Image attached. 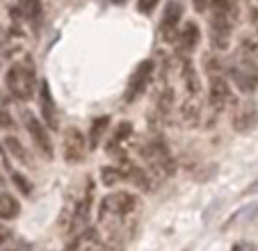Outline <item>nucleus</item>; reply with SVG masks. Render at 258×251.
<instances>
[{
    "label": "nucleus",
    "instance_id": "ddd939ff",
    "mask_svg": "<svg viewBox=\"0 0 258 251\" xmlns=\"http://www.w3.org/2000/svg\"><path fill=\"white\" fill-rule=\"evenodd\" d=\"M199 39H201V32L199 28H197V23H185L183 25V30L178 32V48L180 53H190V50H195L197 46H199Z\"/></svg>",
    "mask_w": 258,
    "mask_h": 251
},
{
    "label": "nucleus",
    "instance_id": "6ab92c4d",
    "mask_svg": "<svg viewBox=\"0 0 258 251\" xmlns=\"http://www.w3.org/2000/svg\"><path fill=\"white\" fill-rule=\"evenodd\" d=\"M213 3V12L217 14H224L229 19H238V7H235V0H210Z\"/></svg>",
    "mask_w": 258,
    "mask_h": 251
},
{
    "label": "nucleus",
    "instance_id": "2f4dec72",
    "mask_svg": "<svg viewBox=\"0 0 258 251\" xmlns=\"http://www.w3.org/2000/svg\"><path fill=\"white\" fill-rule=\"evenodd\" d=\"M3 185H5V180H3V174H0V187H3Z\"/></svg>",
    "mask_w": 258,
    "mask_h": 251
},
{
    "label": "nucleus",
    "instance_id": "423d86ee",
    "mask_svg": "<svg viewBox=\"0 0 258 251\" xmlns=\"http://www.w3.org/2000/svg\"><path fill=\"white\" fill-rule=\"evenodd\" d=\"M151 76H153V62L151 59H144V62L137 64L135 71H133V76L128 78V87H126V96L123 98H126L128 103L137 101V98L146 92Z\"/></svg>",
    "mask_w": 258,
    "mask_h": 251
},
{
    "label": "nucleus",
    "instance_id": "7ed1b4c3",
    "mask_svg": "<svg viewBox=\"0 0 258 251\" xmlns=\"http://www.w3.org/2000/svg\"><path fill=\"white\" fill-rule=\"evenodd\" d=\"M137 203L140 201H137V197L133 192L119 190V192L107 194L101 201V208H98V222H105L107 215L110 217H126L137 208Z\"/></svg>",
    "mask_w": 258,
    "mask_h": 251
},
{
    "label": "nucleus",
    "instance_id": "9d476101",
    "mask_svg": "<svg viewBox=\"0 0 258 251\" xmlns=\"http://www.w3.org/2000/svg\"><path fill=\"white\" fill-rule=\"evenodd\" d=\"M208 85H210L208 92L210 107H213V112H222L226 107V103L231 101V89L226 85L224 76L222 73H208Z\"/></svg>",
    "mask_w": 258,
    "mask_h": 251
},
{
    "label": "nucleus",
    "instance_id": "a211bd4d",
    "mask_svg": "<svg viewBox=\"0 0 258 251\" xmlns=\"http://www.w3.org/2000/svg\"><path fill=\"white\" fill-rule=\"evenodd\" d=\"M180 116H183V121H185L187 126H197L201 121V107L197 105L195 96H192L190 101L185 103V105L180 107Z\"/></svg>",
    "mask_w": 258,
    "mask_h": 251
},
{
    "label": "nucleus",
    "instance_id": "20e7f679",
    "mask_svg": "<svg viewBox=\"0 0 258 251\" xmlns=\"http://www.w3.org/2000/svg\"><path fill=\"white\" fill-rule=\"evenodd\" d=\"M23 123H25V131L32 137V144L37 149V153L44 160H53L55 151H53V142H50V135H48V126L41 123L30 110H23Z\"/></svg>",
    "mask_w": 258,
    "mask_h": 251
},
{
    "label": "nucleus",
    "instance_id": "412c9836",
    "mask_svg": "<svg viewBox=\"0 0 258 251\" xmlns=\"http://www.w3.org/2000/svg\"><path fill=\"white\" fill-rule=\"evenodd\" d=\"M101 180H103V185H117L119 180H123V174H121V169L119 167H103L101 169Z\"/></svg>",
    "mask_w": 258,
    "mask_h": 251
},
{
    "label": "nucleus",
    "instance_id": "a878e982",
    "mask_svg": "<svg viewBox=\"0 0 258 251\" xmlns=\"http://www.w3.org/2000/svg\"><path fill=\"white\" fill-rule=\"evenodd\" d=\"M14 126V119L10 116L7 110H0V128H12Z\"/></svg>",
    "mask_w": 258,
    "mask_h": 251
},
{
    "label": "nucleus",
    "instance_id": "0eeeda50",
    "mask_svg": "<svg viewBox=\"0 0 258 251\" xmlns=\"http://www.w3.org/2000/svg\"><path fill=\"white\" fill-rule=\"evenodd\" d=\"M62 146H64V160H67L69 164L83 162L87 151H89V142L85 140L83 131H78V128H67Z\"/></svg>",
    "mask_w": 258,
    "mask_h": 251
},
{
    "label": "nucleus",
    "instance_id": "f257e3e1",
    "mask_svg": "<svg viewBox=\"0 0 258 251\" xmlns=\"http://www.w3.org/2000/svg\"><path fill=\"white\" fill-rule=\"evenodd\" d=\"M5 85L16 101H32L34 92H37V76H34L32 64L19 62L10 67L5 76Z\"/></svg>",
    "mask_w": 258,
    "mask_h": 251
},
{
    "label": "nucleus",
    "instance_id": "4468645a",
    "mask_svg": "<svg viewBox=\"0 0 258 251\" xmlns=\"http://www.w3.org/2000/svg\"><path fill=\"white\" fill-rule=\"evenodd\" d=\"M21 215V203L16 197H12L10 192H0V219H16Z\"/></svg>",
    "mask_w": 258,
    "mask_h": 251
},
{
    "label": "nucleus",
    "instance_id": "f03ea898",
    "mask_svg": "<svg viewBox=\"0 0 258 251\" xmlns=\"http://www.w3.org/2000/svg\"><path fill=\"white\" fill-rule=\"evenodd\" d=\"M142 158L149 164V171H151L156 178H167L176 171V160L171 158L169 149L162 140H151L149 144L142 149Z\"/></svg>",
    "mask_w": 258,
    "mask_h": 251
},
{
    "label": "nucleus",
    "instance_id": "2eb2a0df",
    "mask_svg": "<svg viewBox=\"0 0 258 251\" xmlns=\"http://www.w3.org/2000/svg\"><path fill=\"white\" fill-rule=\"evenodd\" d=\"M110 128V116H96V119L92 121V128H89V137H87V142H89V149H96L98 144H101V137H103V133Z\"/></svg>",
    "mask_w": 258,
    "mask_h": 251
},
{
    "label": "nucleus",
    "instance_id": "9b49d317",
    "mask_svg": "<svg viewBox=\"0 0 258 251\" xmlns=\"http://www.w3.org/2000/svg\"><path fill=\"white\" fill-rule=\"evenodd\" d=\"M39 107H41V116H44V123L48 126V131H57L59 128L57 105H55V98L50 94V87L46 80H41V85H39Z\"/></svg>",
    "mask_w": 258,
    "mask_h": 251
},
{
    "label": "nucleus",
    "instance_id": "6e6552de",
    "mask_svg": "<svg viewBox=\"0 0 258 251\" xmlns=\"http://www.w3.org/2000/svg\"><path fill=\"white\" fill-rule=\"evenodd\" d=\"M183 21V5L178 0H169L165 5V14H162V23H160V32L162 39L167 44H174L178 39V25Z\"/></svg>",
    "mask_w": 258,
    "mask_h": 251
},
{
    "label": "nucleus",
    "instance_id": "5701e85b",
    "mask_svg": "<svg viewBox=\"0 0 258 251\" xmlns=\"http://www.w3.org/2000/svg\"><path fill=\"white\" fill-rule=\"evenodd\" d=\"M12 180H14V185L19 187L21 194H25V197H30V194H32V183H30V180L25 178L21 171H14V174H12Z\"/></svg>",
    "mask_w": 258,
    "mask_h": 251
},
{
    "label": "nucleus",
    "instance_id": "b1692460",
    "mask_svg": "<svg viewBox=\"0 0 258 251\" xmlns=\"http://www.w3.org/2000/svg\"><path fill=\"white\" fill-rule=\"evenodd\" d=\"M171 103H174V92H171V89H167V92H162V96L158 98V105H160L162 114H165V112H169Z\"/></svg>",
    "mask_w": 258,
    "mask_h": 251
},
{
    "label": "nucleus",
    "instance_id": "aec40b11",
    "mask_svg": "<svg viewBox=\"0 0 258 251\" xmlns=\"http://www.w3.org/2000/svg\"><path fill=\"white\" fill-rule=\"evenodd\" d=\"M5 146H7V149H10V153L14 155L16 160H21V162H23V164H30V155L25 153L23 144H21V142L16 140V137H7V140H5Z\"/></svg>",
    "mask_w": 258,
    "mask_h": 251
},
{
    "label": "nucleus",
    "instance_id": "7c9ffc66",
    "mask_svg": "<svg viewBox=\"0 0 258 251\" xmlns=\"http://www.w3.org/2000/svg\"><path fill=\"white\" fill-rule=\"evenodd\" d=\"M19 251H32V249H30V244H25V242H21V249Z\"/></svg>",
    "mask_w": 258,
    "mask_h": 251
},
{
    "label": "nucleus",
    "instance_id": "dca6fc26",
    "mask_svg": "<svg viewBox=\"0 0 258 251\" xmlns=\"http://www.w3.org/2000/svg\"><path fill=\"white\" fill-rule=\"evenodd\" d=\"M253 123H256V107H253V105H244L242 110L235 114V119H233L235 131H240V133L251 131Z\"/></svg>",
    "mask_w": 258,
    "mask_h": 251
},
{
    "label": "nucleus",
    "instance_id": "cd10ccee",
    "mask_svg": "<svg viewBox=\"0 0 258 251\" xmlns=\"http://www.w3.org/2000/svg\"><path fill=\"white\" fill-rule=\"evenodd\" d=\"M10 235H12V233H10V228H7V226H3V224H0V246H3L7 240H10Z\"/></svg>",
    "mask_w": 258,
    "mask_h": 251
},
{
    "label": "nucleus",
    "instance_id": "c756f323",
    "mask_svg": "<svg viewBox=\"0 0 258 251\" xmlns=\"http://www.w3.org/2000/svg\"><path fill=\"white\" fill-rule=\"evenodd\" d=\"M110 3H112V5H126V3H128V0H110Z\"/></svg>",
    "mask_w": 258,
    "mask_h": 251
},
{
    "label": "nucleus",
    "instance_id": "4be33fe9",
    "mask_svg": "<svg viewBox=\"0 0 258 251\" xmlns=\"http://www.w3.org/2000/svg\"><path fill=\"white\" fill-rule=\"evenodd\" d=\"M21 3V10H23V14L28 16V19L37 21L41 16V0H19Z\"/></svg>",
    "mask_w": 258,
    "mask_h": 251
},
{
    "label": "nucleus",
    "instance_id": "1a4fd4ad",
    "mask_svg": "<svg viewBox=\"0 0 258 251\" xmlns=\"http://www.w3.org/2000/svg\"><path fill=\"white\" fill-rule=\"evenodd\" d=\"M121 174H123V180H131L133 185H137L140 190H144V192H151L153 187H156V178H153V174L146 167H140V164H135L133 160H128L126 155L121 158Z\"/></svg>",
    "mask_w": 258,
    "mask_h": 251
},
{
    "label": "nucleus",
    "instance_id": "f8f14e48",
    "mask_svg": "<svg viewBox=\"0 0 258 251\" xmlns=\"http://www.w3.org/2000/svg\"><path fill=\"white\" fill-rule=\"evenodd\" d=\"M131 135H133V123H131V121H121V123H117V128H114L112 135H110V140H107L105 151H107L110 155L123 158V153H121V144H123V142H126Z\"/></svg>",
    "mask_w": 258,
    "mask_h": 251
},
{
    "label": "nucleus",
    "instance_id": "f3484780",
    "mask_svg": "<svg viewBox=\"0 0 258 251\" xmlns=\"http://www.w3.org/2000/svg\"><path fill=\"white\" fill-rule=\"evenodd\" d=\"M183 82H185L187 92H190L192 96H197V94H199L201 82H199V78H197V69H195V64H192L187 57L183 59Z\"/></svg>",
    "mask_w": 258,
    "mask_h": 251
},
{
    "label": "nucleus",
    "instance_id": "c85d7f7f",
    "mask_svg": "<svg viewBox=\"0 0 258 251\" xmlns=\"http://www.w3.org/2000/svg\"><path fill=\"white\" fill-rule=\"evenodd\" d=\"M251 23L258 28V10H251Z\"/></svg>",
    "mask_w": 258,
    "mask_h": 251
},
{
    "label": "nucleus",
    "instance_id": "bb28decb",
    "mask_svg": "<svg viewBox=\"0 0 258 251\" xmlns=\"http://www.w3.org/2000/svg\"><path fill=\"white\" fill-rule=\"evenodd\" d=\"M208 5H210V0H192V7H195V12H206L208 10Z\"/></svg>",
    "mask_w": 258,
    "mask_h": 251
},
{
    "label": "nucleus",
    "instance_id": "39448f33",
    "mask_svg": "<svg viewBox=\"0 0 258 251\" xmlns=\"http://www.w3.org/2000/svg\"><path fill=\"white\" fill-rule=\"evenodd\" d=\"M226 73L231 76L233 85L244 94H251L258 87V67L251 59H235L226 67Z\"/></svg>",
    "mask_w": 258,
    "mask_h": 251
},
{
    "label": "nucleus",
    "instance_id": "393cba45",
    "mask_svg": "<svg viewBox=\"0 0 258 251\" xmlns=\"http://www.w3.org/2000/svg\"><path fill=\"white\" fill-rule=\"evenodd\" d=\"M158 3H160V0H137V10H140L142 14H151L158 7Z\"/></svg>",
    "mask_w": 258,
    "mask_h": 251
}]
</instances>
